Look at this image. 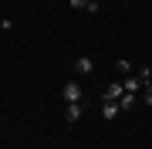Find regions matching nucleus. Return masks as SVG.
Masks as SVG:
<instances>
[{
    "label": "nucleus",
    "instance_id": "12",
    "mask_svg": "<svg viewBox=\"0 0 152 149\" xmlns=\"http://www.w3.org/2000/svg\"><path fill=\"white\" fill-rule=\"evenodd\" d=\"M0 27H4V17H0Z\"/></svg>",
    "mask_w": 152,
    "mask_h": 149
},
{
    "label": "nucleus",
    "instance_id": "5",
    "mask_svg": "<svg viewBox=\"0 0 152 149\" xmlns=\"http://www.w3.org/2000/svg\"><path fill=\"white\" fill-rule=\"evenodd\" d=\"M75 71L78 75H91L95 71V61L91 58H75Z\"/></svg>",
    "mask_w": 152,
    "mask_h": 149
},
{
    "label": "nucleus",
    "instance_id": "8",
    "mask_svg": "<svg viewBox=\"0 0 152 149\" xmlns=\"http://www.w3.org/2000/svg\"><path fill=\"white\" fill-rule=\"evenodd\" d=\"M115 68H118L122 75H129V71H132V61H125V58H118V61H115Z\"/></svg>",
    "mask_w": 152,
    "mask_h": 149
},
{
    "label": "nucleus",
    "instance_id": "10",
    "mask_svg": "<svg viewBox=\"0 0 152 149\" xmlns=\"http://www.w3.org/2000/svg\"><path fill=\"white\" fill-rule=\"evenodd\" d=\"M139 98H142V102H145L149 109H152V85H145V88H142V95H139Z\"/></svg>",
    "mask_w": 152,
    "mask_h": 149
},
{
    "label": "nucleus",
    "instance_id": "3",
    "mask_svg": "<svg viewBox=\"0 0 152 149\" xmlns=\"http://www.w3.org/2000/svg\"><path fill=\"white\" fill-rule=\"evenodd\" d=\"M139 102H142V98H139V95H135V92H125V95H122V98H118V109H122V112H129V109H135V105H139Z\"/></svg>",
    "mask_w": 152,
    "mask_h": 149
},
{
    "label": "nucleus",
    "instance_id": "9",
    "mask_svg": "<svg viewBox=\"0 0 152 149\" xmlns=\"http://www.w3.org/2000/svg\"><path fill=\"white\" fill-rule=\"evenodd\" d=\"M139 78H142V85H152V68H139Z\"/></svg>",
    "mask_w": 152,
    "mask_h": 149
},
{
    "label": "nucleus",
    "instance_id": "11",
    "mask_svg": "<svg viewBox=\"0 0 152 149\" xmlns=\"http://www.w3.org/2000/svg\"><path fill=\"white\" fill-rule=\"evenodd\" d=\"M71 7H75V10H85V7H88V0H71Z\"/></svg>",
    "mask_w": 152,
    "mask_h": 149
},
{
    "label": "nucleus",
    "instance_id": "1",
    "mask_svg": "<svg viewBox=\"0 0 152 149\" xmlns=\"http://www.w3.org/2000/svg\"><path fill=\"white\" fill-rule=\"evenodd\" d=\"M61 95H64V102H81V98H85V92H81L78 81H68L64 88H61Z\"/></svg>",
    "mask_w": 152,
    "mask_h": 149
},
{
    "label": "nucleus",
    "instance_id": "4",
    "mask_svg": "<svg viewBox=\"0 0 152 149\" xmlns=\"http://www.w3.org/2000/svg\"><path fill=\"white\" fill-rule=\"evenodd\" d=\"M85 115V109H81V102H68V109H64V119L68 122H78Z\"/></svg>",
    "mask_w": 152,
    "mask_h": 149
},
{
    "label": "nucleus",
    "instance_id": "7",
    "mask_svg": "<svg viewBox=\"0 0 152 149\" xmlns=\"http://www.w3.org/2000/svg\"><path fill=\"white\" fill-rule=\"evenodd\" d=\"M118 112H122V109H118V102H105V105H102V115L108 119V122H112L115 115H118Z\"/></svg>",
    "mask_w": 152,
    "mask_h": 149
},
{
    "label": "nucleus",
    "instance_id": "6",
    "mask_svg": "<svg viewBox=\"0 0 152 149\" xmlns=\"http://www.w3.org/2000/svg\"><path fill=\"white\" fill-rule=\"evenodd\" d=\"M125 92H135V95H142V88H145V85H142V78L139 75H132V78H125V85H122Z\"/></svg>",
    "mask_w": 152,
    "mask_h": 149
},
{
    "label": "nucleus",
    "instance_id": "2",
    "mask_svg": "<svg viewBox=\"0 0 152 149\" xmlns=\"http://www.w3.org/2000/svg\"><path fill=\"white\" fill-rule=\"evenodd\" d=\"M122 95H125V88H122V85H118V81H108V85H105V95H102V102H118Z\"/></svg>",
    "mask_w": 152,
    "mask_h": 149
}]
</instances>
